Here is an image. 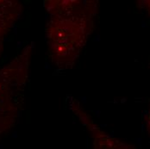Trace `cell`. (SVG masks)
I'll use <instances>...</instances> for the list:
<instances>
[{
    "label": "cell",
    "instance_id": "cell-1",
    "mask_svg": "<svg viewBox=\"0 0 150 149\" xmlns=\"http://www.w3.org/2000/svg\"><path fill=\"white\" fill-rule=\"evenodd\" d=\"M57 4L47 26V39L52 60L67 68L74 63L85 45L92 23L83 4Z\"/></svg>",
    "mask_w": 150,
    "mask_h": 149
},
{
    "label": "cell",
    "instance_id": "cell-2",
    "mask_svg": "<svg viewBox=\"0 0 150 149\" xmlns=\"http://www.w3.org/2000/svg\"><path fill=\"white\" fill-rule=\"evenodd\" d=\"M94 149H135L130 145L110 138L102 132L95 135Z\"/></svg>",
    "mask_w": 150,
    "mask_h": 149
},
{
    "label": "cell",
    "instance_id": "cell-3",
    "mask_svg": "<svg viewBox=\"0 0 150 149\" xmlns=\"http://www.w3.org/2000/svg\"><path fill=\"white\" fill-rule=\"evenodd\" d=\"M147 127H148L149 133L150 134V109L149 111V114H148V117H147Z\"/></svg>",
    "mask_w": 150,
    "mask_h": 149
},
{
    "label": "cell",
    "instance_id": "cell-4",
    "mask_svg": "<svg viewBox=\"0 0 150 149\" xmlns=\"http://www.w3.org/2000/svg\"><path fill=\"white\" fill-rule=\"evenodd\" d=\"M146 8H147V10H148V11H149V13L150 14V1H148V2H146Z\"/></svg>",
    "mask_w": 150,
    "mask_h": 149
}]
</instances>
